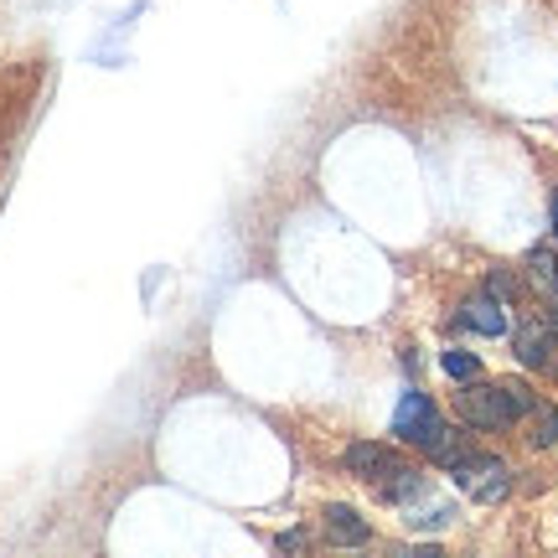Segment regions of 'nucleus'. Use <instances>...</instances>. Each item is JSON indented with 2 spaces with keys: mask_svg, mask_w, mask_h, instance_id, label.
Here are the masks:
<instances>
[{
  "mask_svg": "<svg viewBox=\"0 0 558 558\" xmlns=\"http://www.w3.org/2000/svg\"><path fill=\"white\" fill-rule=\"evenodd\" d=\"M527 264H533V275H538L543 284H558V264H554V248H533V254H527Z\"/></svg>",
  "mask_w": 558,
  "mask_h": 558,
  "instance_id": "11",
  "label": "nucleus"
},
{
  "mask_svg": "<svg viewBox=\"0 0 558 558\" xmlns=\"http://www.w3.org/2000/svg\"><path fill=\"white\" fill-rule=\"evenodd\" d=\"M554 239H558V197H554Z\"/></svg>",
  "mask_w": 558,
  "mask_h": 558,
  "instance_id": "13",
  "label": "nucleus"
},
{
  "mask_svg": "<svg viewBox=\"0 0 558 558\" xmlns=\"http://www.w3.org/2000/svg\"><path fill=\"white\" fill-rule=\"evenodd\" d=\"M450 476H456L476 501H486V507L507 497V465H501L497 456H471V450H465V456L450 465Z\"/></svg>",
  "mask_w": 558,
  "mask_h": 558,
  "instance_id": "3",
  "label": "nucleus"
},
{
  "mask_svg": "<svg viewBox=\"0 0 558 558\" xmlns=\"http://www.w3.org/2000/svg\"><path fill=\"white\" fill-rule=\"evenodd\" d=\"M326 527H331V543H347V548H352V543H367V522L357 518V512H352V507H326Z\"/></svg>",
  "mask_w": 558,
  "mask_h": 558,
  "instance_id": "6",
  "label": "nucleus"
},
{
  "mask_svg": "<svg viewBox=\"0 0 558 558\" xmlns=\"http://www.w3.org/2000/svg\"><path fill=\"white\" fill-rule=\"evenodd\" d=\"M341 465H347L352 476H362V481H373V486H378V481H388L393 471H399L403 460L393 456L388 445H378V439H357V445H347V450H341Z\"/></svg>",
  "mask_w": 558,
  "mask_h": 558,
  "instance_id": "4",
  "label": "nucleus"
},
{
  "mask_svg": "<svg viewBox=\"0 0 558 558\" xmlns=\"http://www.w3.org/2000/svg\"><path fill=\"white\" fill-rule=\"evenodd\" d=\"M393 435L418 445V450H429V445L445 435V418H439V409L429 403V393H418V388L403 393L399 409H393Z\"/></svg>",
  "mask_w": 558,
  "mask_h": 558,
  "instance_id": "2",
  "label": "nucleus"
},
{
  "mask_svg": "<svg viewBox=\"0 0 558 558\" xmlns=\"http://www.w3.org/2000/svg\"><path fill=\"white\" fill-rule=\"evenodd\" d=\"M533 445H558V409L533 403Z\"/></svg>",
  "mask_w": 558,
  "mask_h": 558,
  "instance_id": "10",
  "label": "nucleus"
},
{
  "mask_svg": "<svg viewBox=\"0 0 558 558\" xmlns=\"http://www.w3.org/2000/svg\"><path fill=\"white\" fill-rule=\"evenodd\" d=\"M465 326H476L481 337H501V331H507V316H501V305L492 295H481V300H471V305H465Z\"/></svg>",
  "mask_w": 558,
  "mask_h": 558,
  "instance_id": "7",
  "label": "nucleus"
},
{
  "mask_svg": "<svg viewBox=\"0 0 558 558\" xmlns=\"http://www.w3.org/2000/svg\"><path fill=\"white\" fill-rule=\"evenodd\" d=\"M518 362L522 367H548L554 362V331L538 326V320L518 326Z\"/></svg>",
  "mask_w": 558,
  "mask_h": 558,
  "instance_id": "5",
  "label": "nucleus"
},
{
  "mask_svg": "<svg viewBox=\"0 0 558 558\" xmlns=\"http://www.w3.org/2000/svg\"><path fill=\"white\" fill-rule=\"evenodd\" d=\"M439 367H445V378H456V383L481 378V357H476V352H445V357H439Z\"/></svg>",
  "mask_w": 558,
  "mask_h": 558,
  "instance_id": "9",
  "label": "nucleus"
},
{
  "mask_svg": "<svg viewBox=\"0 0 558 558\" xmlns=\"http://www.w3.org/2000/svg\"><path fill=\"white\" fill-rule=\"evenodd\" d=\"M456 409L460 418L471 424V429H507V424H518V403L507 393V383H460L456 393Z\"/></svg>",
  "mask_w": 558,
  "mask_h": 558,
  "instance_id": "1",
  "label": "nucleus"
},
{
  "mask_svg": "<svg viewBox=\"0 0 558 558\" xmlns=\"http://www.w3.org/2000/svg\"><path fill=\"white\" fill-rule=\"evenodd\" d=\"M418 486H424V476H418L414 465H399V471H393V476L388 481H378V492H383V501H409L418 492Z\"/></svg>",
  "mask_w": 558,
  "mask_h": 558,
  "instance_id": "8",
  "label": "nucleus"
},
{
  "mask_svg": "<svg viewBox=\"0 0 558 558\" xmlns=\"http://www.w3.org/2000/svg\"><path fill=\"white\" fill-rule=\"evenodd\" d=\"M548 331H554V341H558V305L548 311Z\"/></svg>",
  "mask_w": 558,
  "mask_h": 558,
  "instance_id": "12",
  "label": "nucleus"
}]
</instances>
